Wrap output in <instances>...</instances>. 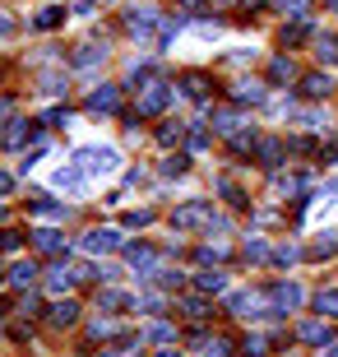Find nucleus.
<instances>
[{
	"instance_id": "obj_15",
	"label": "nucleus",
	"mask_w": 338,
	"mask_h": 357,
	"mask_svg": "<svg viewBox=\"0 0 338 357\" xmlns=\"http://www.w3.org/2000/svg\"><path fill=\"white\" fill-rule=\"evenodd\" d=\"M79 320V306L75 302H56L52 306V325H61V330H66V325H75Z\"/></svg>"
},
{
	"instance_id": "obj_24",
	"label": "nucleus",
	"mask_w": 338,
	"mask_h": 357,
	"mask_svg": "<svg viewBox=\"0 0 338 357\" xmlns=\"http://www.w3.org/2000/svg\"><path fill=\"white\" fill-rule=\"evenodd\" d=\"M181 311H185L190 320H204V316H208V302H204V297H185Z\"/></svg>"
},
{
	"instance_id": "obj_36",
	"label": "nucleus",
	"mask_w": 338,
	"mask_h": 357,
	"mask_svg": "<svg viewBox=\"0 0 338 357\" xmlns=\"http://www.w3.org/2000/svg\"><path fill=\"white\" fill-rule=\"evenodd\" d=\"M273 5H278V10H283V14H301V10H306V5H311V0H273Z\"/></svg>"
},
{
	"instance_id": "obj_37",
	"label": "nucleus",
	"mask_w": 338,
	"mask_h": 357,
	"mask_svg": "<svg viewBox=\"0 0 338 357\" xmlns=\"http://www.w3.org/2000/svg\"><path fill=\"white\" fill-rule=\"evenodd\" d=\"M273 260H278V265H292V260H297V246H278Z\"/></svg>"
},
{
	"instance_id": "obj_4",
	"label": "nucleus",
	"mask_w": 338,
	"mask_h": 357,
	"mask_svg": "<svg viewBox=\"0 0 338 357\" xmlns=\"http://www.w3.org/2000/svg\"><path fill=\"white\" fill-rule=\"evenodd\" d=\"M269 306L278 311V316L297 311V306H301V288H297V283H273V288H269Z\"/></svg>"
},
{
	"instance_id": "obj_32",
	"label": "nucleus",
	"mask_w": 338,
	"mask_h": 357,
	"mask_svg": "<svg viewBox=\"0 0 338 357\" xmlns=\"http://www.w3.org/2000/svg\"><path fill=\"white\" fill-rule=\"evenodd\" d=\"M227 339H204V357H227Z\"/></svg>"
},
{
	"instance_id": "obj_11",
	"label": "nucleus",
	"mask_w": 338,
	"mask_h": 357,
	"mask_svg": "<svg viewBox=\"0 0 338 357\" xmlns=\"http://www.w3.org/2000/svg\"><path fill=\"white\" fill-rule=\"evenodd\" d=\"M297 339L301 344H329V330L320 320H306V325H297Z\"/></svg>"
},
{
	"instance_id": "obj_46",
	"label": "nucleus",
	"mask_w": 338,
	"mask_h": 357,
	"mask_svg": "<svg viewBox=\"0 0 338 357\" xmlns=\"http://www.w3.org/2000/svg\"><path fill=\"white\" fill-rule=\"evenodd\" d=\"M329 5H334V10H338V0H329Z\"/></svg>"
},
{
	"instance_id": "obj_39",
	"label": "nucleus",
	"mask_w": 338,
	"mask_h": 357,
	"mask_svg": "<svg viewBox=\"0 0 338 357\" xmlns=\"http://www.w3.org/2000/svg\"><path fill=\"white\" fill-rule=\"evenodd\" d=\"M162 172H167V176H176V172H185V158H181V153H176V158H167V162H162Z\"/></svg>"
},
{
	"instance_id": "obj_18",
	"label": "nucleus",
	"mask_w": 338,
	"mask_h": 357,
	"mask_svg": "<svg viewBox=\"0 0 338 357\" xmlns=\"http://www.w3.org/2000/svg\"><path fill=\"white\" fill-rule=\"evenodd\" d=\"M292 75H297V70H292V61H287V56H278V61L269 66V79H273V84H287Z\"/></svg>"
},
{
	"instance_id": "obj_26",
	"label": "nucleus",
	"mask_w": 338,
	"mask_h": 357,
	"mask_svg": "<svg viewBox=\"0 0 338 357\" xmlns=\"http://www.w3.org/2000/svg\"><path fill=\"white\" fill-rule=\"evenodd\" d=\"M236 102H264V89L260 84H241L236 89Z\"/></svg>"
},
{
	"instance_id": "obj_2",
	"label": "nucleus",
	"mask_w": 338,
	"mask_h": 357,
	"mask_svg": "<svg viewBox=\"0 0 338 357\" xmlns=\"http://www.w3.org/2000/svg\"><path fill=\"white\" fill-rule=\"evenodd\" d=\"M213 223V199H190V204H181V209L171 213V227H204Z\"/></svg>"
},
{
	"instance_id": "obj_43",
	"label": "nucleus",
	"mask_w": 338,
	"mask_h": 357,
	"mask_svg": "<svg viewBox=\"0 0 338 357\" xmlns=\"http://www.w3.org/2000/svg\"><path fill=\"white\" fill-rule=\"evenodd\" d=\"M98 357H121V353H116V348H102V353H98Z\"/></svg>"
},
{
	"instance_id": "obj_31",
	"label": "nucleus",
	"mask_w": 338,
	"mask_h": 357,
	"mask_svg": "<svg viewBox=\"0 0 338 357\" xmlns=\"http://www.w3.org/2000/svg\"><path fill=\"white\" fill-rule=\"evenodd\" d=\"M246 353L250 357H264V353H269V339H264V334H250V339H246Z\"/></svg>"
},
{
	"instance_id": "obj_29",
	"label": "nucleus",
	"mask_w": 338,
	"mask_h": 357,
	"mask_svg": "<svg viewBox=\"0 0 338 357\" xmlns=\"http://www.w3.org/2000/svg\"><path fill=\"white\" fill-rule=\"evenodd\" d=\"M246 260H269V246H264L260 237H250L246 241Z\"/></svg>"
},
{
	"instance_id": "obj_20",
	"label": "nucleus",
	"mask_w": 338,
	"mask_h": 357,
	"mask_svg": "<svg viewBox=\"0 0 338 357\" xmlns=\"http://www.w3.org/2000/svg\"><path fill=\"white\" fill-rule=\"evenodd\" d=\"M315 56L334 66V61H338V38H315Z\"/></svg>"
},
{
	"instance_id": "obj_6",
	"label": "nucleus",
	"mask_w": 338,
	"mask_h": 357,
	"mask_svg": "<svg viewBox=\"0 0 338 357\" xmlns=\"http://www.w3.org/2000/svg\"><path fill=\"white\" fill-rule=\"evenodd\" d=\"M125 260H130V269L135 274H158V251L153 246H125Z\"/></svg>"
},
{
	"instance_id": "obj_33",
	"label": "nucleus",
	"mask_w": 338,
	"mask_h": 357,
	"mask_svg": "<svg viewBox=\"0 0 338 357\" xmlns=\"http://www.w3.org/2000/svg\"><path fill=\"white\" fill-rule=\"evenodd\" d=\"M185 93H190V98H208V84L199 79V75H190V79H185Z\"/></svg>"
},
{
	"instance_id": "obj_21",
	"label": "nucleus",
	"mask_w": 338,
	"mask_h": 357,
	"mask_svg": "<svg viewBox=\"0 0 338 357\" xmlns=\"http://www.w3.org/2000/svg\"><path fill=\"white\" fill-rule=\"evenodd\" d=\"M56 185H66V190H79V185H84V172H79V167H61V172H56Z\"/></svg>"
},
{
	"instance_id": "obj_34",
	"label": "nucleus",
	"mask_w": 338,
	"mask_h": 357,
	"mask_svg": "<svg viewBox=\"0 0 338 357\" xmlns=\"http://www.w3.org/2000/svg\"><path fill=\"white\" fill-rule=\"evenodd\" d=\"M181 135H185V126H162V130H158V139H162V144H176Z\"/></svg>"
},
{
	"instance_id": "obj_35",
	"label": "nucleus",
	"mask_w": 338,
	"mask_h": 357,
	"mask_svg": "<svg viewBox=\"0 0 338 357\" xmlns=\"http://www.w3.org/2000/svg\"><path fill=\"white\" fill-rule=\"evenodd\" d=\"M222 195L232 199L236 209H241V204H246V195H241V185H236V181H222Z\"/></svg>"
},
{
	"instance_id": "obj_28",
	"label": "nucleus",
	"mask_w": 338,
	"mask_h": 357,
	"mask_svg": "<svg viewBox=\"0 0 338 357\" xmlns=\"http://www.w3.org/2000/svg\"><path fill=\"white\" fill-rule=\"evenodd\" d=\"M61 19H66V10H61V5H52V10H42V14H38V28H56Z\"/></svg>"
},
{
	"instance_id": "obj_38",
	"label": "nucleus",
	"mask_w": 338,
	"mask_h": 357,
	"mask_svg": "<svg viewBox=\"0 0 338 357\" xmlns=\"http://www.w3.org/2000/svg\"><path fill=\"white\" fill-rule=\"evenodd\" d=\"M139 311H148V316H158V311H162V297H158V292H153V297H144V302H139Z\"/></svg>"
},
{
	"instance_id": "obj_1",
	"label": "nucleus",
	"mask_w": 338,
	"mask_h": 357,
	"mask_svg": "<svg viewBox=\"0 0 338 357\" xmlns=\"http://www.w3.org/2000/svg\"><path fill=\"white\" fill-rule=\"evenodd\" d=\"M75 162H79V172H84V176H112L121 158H116V149H79Z\"/></svg>"
},
{
	"instance_id": "obj_19",
	"label": "nucleus",
	"mask_w": 338,
	"mask_h": 357,
	"mask_svg": "<svg viewBox=\"0 0 338 357\" xmlns=\"http://www.w3.org/2000/svg\"><path fill=\"white\" fill-rule=\"evenodd\" d=\"M260 158H264V167H278V162H283V144H278V139H264Z\"/></svg>"
},
{
	"instance_id": "obj_12",
	"label": "nucleus",
	"mask_w": 338,
	"mask_h": 357,
	"mask_svg": "<svg viewBox=\"0 0 338 357\" xmlns=\"http://www.w3.org/2000/svg\"><path fill=\"white\" fill-rule=\"evenodd\" d=\"M33 278H38V265H33V260H19V265L10 269V283H14V288H33Z\"/></svg>"
},
{
	"instance_id": "obj_16",
	"label": "nucleus",
	"mask_w": 338,
	"mask_h": 357,
	"mask_svg": "<svg viewBox=\"0 0 338 357\" xmlns=\"http://www.w3.org/2000/svg\"><path fill=\"white\" fill-rule=\"evenodd\" d=\"M28 139H33V126H28V121H14L10 135H5V144H10V149H24Z\"/></svg>"
},
{
	"instance_id": "obj_9",
	"label": "nucleus",
	"mask_w": 338,
	"mask_h": 357,
	"mask_svg": "<svg viewBox=\"0 0 338 357\" xmlns=\"http://www.w3.org/2000/svg\"><path fill=\"white\" fill-rule=\"evenodd\" d=\"M33 246H38L42 255H56L66 241H61V232H52V227H38V232H33Z\"/></svg>"
},
{
	"instance_id": "obj_14",
	"label": "nucleus",
	"mask_w": 338,
	"mask_h": 357,
	"mask_svg": "<svg viewBox=\"0 0 338 357\" xmlns=\"http://www.w3.org/2000/svg\"><path fill=\"white\" fill-rule=\"evenodd\" d=\"M98 302H102V311H125V306H135L125 292H116V288H102L98 292Z\"/></svg>"
},
{
	"instance_id": "obj_8",
	"label": "nucleus",
	"mask_w": 338,
	"mask_h": 357,
	"mask_svg": "<svg viewBox=\"0 0 338 357\" xmlns=\"http://www.w3.org/2000/svg\"><path fill=\"white\" fill-rule=\"evenodd\" d=\"M125 28H130L135 38H153V28H158V10H130Z\"/></svg>"
},
{
	"instance_id": "obj_10",
	"label": "nucleus",
	"mask_w": 338,
	"mask_h": 357,
	"mask_svg": "<svg viewBox=\"0 0 338 357\" xmlns=\"http://www.w3.org/2000/svg\"><path fill=\"white\" fill-rule=\"evenodd\" d=\"M195 288L199 292H222L227 288V274L222 269H204V274H195Z\"/></svg>"
},
{
	"instance_id": "obj_42",
	"label": "nucleus",
	"mask_w": 338,
	"mask_h": 357,
	"mask_svg": "<svg viewBox=\"0 0 338 357\" xmlns=\"http://www.w3.org/2000/svg\"><path fill=\"white\" fill-rule=\"evenodd\" d=\"M10 190H14V176H10V172H0V195H10Z\"/></svg>"
},
{
	"instance_id": "obj_47",
	"label": "nucleus",
	"mask_w": 338,
	"mask_h": 357,
	"mask_svg": "<svg viewBox=\"0 0 338 357\" xmlns=\"http://www.w3.org/2000/svg\"><path fill=\"white\" fill-rule=\"evenodd\" d=\"M0 278H5V265H0Z\"/></svg>"
},
{
	"instance_id": "obj_45",
	"label": "nucleus",
	"mask_w": 338,
	"mask_h": 357,
	"mask_svg": "<svg viewBox=\"0 0 338 357\" xmlns=\"http://www.w3.org/2000/svg\"><path fill=\"white\" fill-rule=\"evenodd\" d=\"M0 223H5V204H0Z\"/></svg>"
},
{
	"instance_id": "obj_30",
	"label": "nucleus",
	"mask_w": 338,
	"mask_h": 357,
	"mask_svg": "<svg viewBox=\"0 0 338 357\" xmlns=\"http://www.w3.org/2000/svg\"><path fill=\"white\" fill-rule=\"evenodd\" d=\"M232 149H236V153L255 149V130H236V135H232Z\"/></svg>"
},
{
	"instance_id": "obj_13",
	"label": "nucleus",
	"mask_w": 338,
	"mask_h": 357,
	"mask_svg": "<svg viewBox=\"0 0 338 357\" xmlns=\"http://www.w3.org/2000/svg\"><path fill=\"white\" fill-rule=\"evenodd\" d=\"M329 89H334L329 75H306V79H301V93H306V98H329Z\"/></svg>"
},
{
	"instance_id": "obj_41",
	"label": "nucleus",
	"mask_w": 338,
	"mask_h": 357,
	"mask_svg": "<svg viewBox=\"0 0 338 357\" xmlns=\"http://www.w3.org/2000/svg\"><path fill=\"white\" fill-rule=\"evenodd\" d=\"M301 38H306V24H292V28L283 33V42H301Z\"/></svg>"
},
{
	"instance_id": "obj_22",
	"label": "nucleus",
	"mask_w": 338,
	"mask_h": 357,
	"mask_svg": "<svg viewBox=\"0 0 338 357\" xmlns=\"http://www.w3.org/2000/svg\"><path fill=\"white\" fill-rule=\"evenodd\" d=\"M144 339H148V344H171V339H176V330H171V325H148V330H144Z\"/></svg>"
},
{
	"instance_id": "obj_44",
	"label": "nucleus",
	"mask_w": 338,
	"mask_h": 357,
	"mask_svg": "<svg viewBox=\"0 0 338 357\" xmlns=\"http://www.w3.org/2000/svg\"><path fill=\"white\" fill-rule=\"evenodd\" d=\"M158 357H181V353H171V348H167V353H158Z\"/></svg>"
},
{
	"instance_id": "obj_27",
	"label": "nucleus",
	"mask_w": 338,
	"mask_h": 357,
	"mask_svg": "<svg viewBox=\"0 0 338 357\" xmlns=\"http://www.w3.org/2000/svg\"><path fill=\"white\" fill-rule=\"evenodd\" d=\"M70 283H75V274H70V269H56V274L47 278V288H52V292H66Z\"/></svg>"
},
{
	"instance_id": "obj_5",
	"label": "nucleus",
	"mask_w": 338,
	"mask_h": 357,
	"mask_svg": "<svg viewBox=\"0 0 338 357\" xmlns=\"http://www.w3.org/2000/svg\"><path fill=\"white\" fill-rule=\"evenodd\" d=\"M167 98H171V84L153 79L148 89L139 93V116H153V112H162V107H167Z\"/></svg>"
},
{
	"instance_id": "obj_17",
	"label": "nucleus",
	"mask_w": 338,
	"mask_h": 357,
	"mask_svg": "<svg viewBox=\"0 0 338 357\" xmlns=\"http://www.w3.org/2000/svg\"><path fill=\"white\" fill-rule=\"evenodd\" d=\"M315 311H320V316H338V288L315 292Z\"/></svg>"
},
{
	"instance_id": "obj_23",
	"label": "nucleus",
	"mask_w": 338,
	"mask_h": 357,
	"mask_svg": "<svg viewBox=\"0 0 338 357\" xmlns=\"http://www.w3.org/2000/svg\"><path fill=\"white\" fill-rule=\"evenodd\" d=\"M102 56H107V52H98V47H79V52H75V66H79V70H89V66H98Z\"/></svg>"
},
{
	"instance_id": "obj_3",
	"label": "nucleus",
	"mask_w": 338,
	"mask_h": 357,
	"mask_svg": "<svg viewBox=\"0 0 338 357\" xmlns=\"http://www.w3.org/2000/svg\"><path fill=\"white\" fill-rule=\"evenodd\" d=\"M89 255H107V251H121L125 241H121L116 227H93V232H84V241H79Z\"/></svg>"
},
{
	"instance_id": "obj_7",
	"label": "nucleus",
	"mask_w": 338,
	"mask_h": 357,
	"mask_svg": "<svg viewBox=\"0 0 338 357\" xmlns=\"http://www.w3.org/2000/svg\"><path fill=\"white\" fill-rule=\"evenodd\" d=\"M121 107V89L116 84H102V89L89 93V112H116Z\"/></svg>"
},
{
	"instance_id": "obj_25",
	"label": "nucleus",
	"mask_w": 338,
	"mask_h": 357,
	"mask_svg": "<svg viewBox=\"0 0 338 357\" xmlns=\"http://www.w3.org/2000/svg\"><path fill=\"white\" fill-rule=\"evenodd\" d=\"M338 251V232H320V241L311 246V255H334Z\"/></svg>"
},
{
	"instance_id": "obj_40",
	"label": "nucleus",
	"mask_w": 338,
	"mask_h": 357,
	"mask_svg": "<svg viewBox=\"0 0 338 357\" xmlns=\"http://www.w3.org/2000/svg\"><path fill=\"white\" fill-rule=\"evenodd\" d=\"M19 241H24V237H19V232H0V251H14Z\"/></svg>"
}]
</instances>
